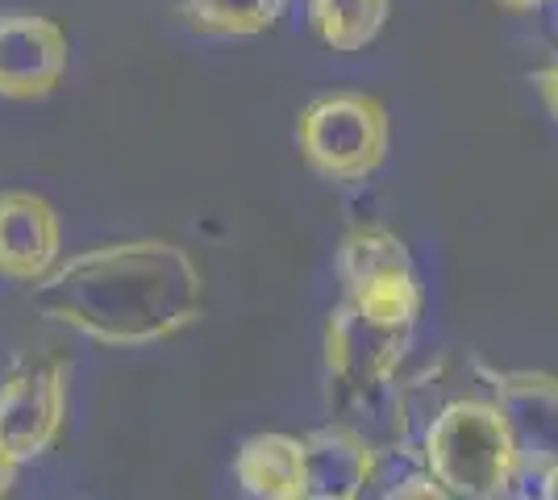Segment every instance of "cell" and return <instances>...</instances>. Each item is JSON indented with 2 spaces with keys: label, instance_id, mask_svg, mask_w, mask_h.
<instances>
[{
  "label": "cell",
  "instance_id": "6da1fadb",
  "mask_svg": "<svg viewBox=\"0 0 558 500\" xmlns=\"http://www.w3.org/2000/svg\"><path fill=\"white\" fill-rule=\"evenodd\" d=\"M34 309L100 346H150L201 321L205 276L175 242H113L34 280Z\"/></svg>",
  "mask_w": 558,
  "mask_h": 500
},
{
  "label": "cell",
  "instance_id": "7a4b0ae2",
  "mask_svg": "<svg viewBox=\"0 0 558 500\" xmlns=\"http://www.w3.org/2000/svg\"><path fill=\"white\" fill-rule=\"evenodd\" d=\"M425 472L450 497L496 500L509 497L521 467L512 454L509 429L492 401H454L425 434Z\"/></svg>",
  "mask_w": 558,
  "mask_h": 500
},
{
  "label": "cell",
  "instance_id": "3957f363",
  "mask_svg": "<svg viewBox=\"0 0 558 500\" xmlns=\"http://www.w3.org/2000/svg\"><path fill=\"white\" fill-rule=\"evenodd\" d=\"M304 163L326 180L359 184L388 155V109L367 93H333L313 100L296 125Z\"/></svg>",
  "mask_w": 558,
  "mask_h": 500
},
{
  "label": "cell",
  "instance_id": "277c9868",
  "mask_svg": "<svg viewBox=\"0 0 558 500\" xmlns=\"http://www.w3.org/2000/svg\"><path fill=\"white\" fill-rule=\"evenodd\" d=\"M68 422V367L43 363L9 376L0 388V442L17 463L47 454Z\"/></svg>",
  "mask_w": 558,
  "mask_h": 500
},
{
  "label": "cell",
  "instance_id": "5b68a950",
  "mask_svg": "<svg viewBox=\"0 0 558 500\" xmlns=\"http://www.w3.org/2000/svg\"><path fill=\"white\" fill-rule=\"evenodd\" d=\"M492 405L509 429L521 476H542L558 463V376L505 371L492 383Z\"/></svg>",
  "mask_w": 558,
  "mask_h": 500
},
{
  "label": "cell",
  "instance_id": "8992f818",
  "mask_svg": "<svg viewBox=\"0 0 558 500\" xmlns=\"http://www.w3.org/2000/svg\"><path fill=\"white\" fill-rule=\"evenodd\" d=\"M68 72V34L38 13L0 17V96L38 100L59 88Z\"/></svg>",
  "mask_w": 558,
  "mask_h": 500
},
{
  "label": "cell",
  "instance_id": "52a82bcc",
  "mask_svg": "<svg viewBox=\"0 0 558 500\" xmlns=\"http://www.w3.org/2000/svg\"><path fill=\"white\" fill-rule=\"evenodd\" d=\"M59 214L34 192L0 196V276L34 284L59 263Z\"/></svg>",
  "mask_w": 558,
  "mask_h": 500
},
{
  "label": "cell",
  "instance_id": "ba28073f",
  "mask_svg": "<svg viewBox=\"0 0 558 500\" xmlns=\"http://www.w3.org/2000/svg\"><path fill=\"white\" fill-rule=\"evenodd\" d=\"M304 500H354L375 479V451L350 426H326L301 438Z\"/></svg>",
  "mask_w": 558,
  "mask_h": 500
},
{
  "label": "cell",
  "instance_id": "9c48e42d",
  "mask_svg": "<svg viewBox=\"0 0 558 500\" xmlns=\"http://www.w3.org/2000/svg\"><path fill=\"white\" fill-rule=\"evenodd\" d=\"M233 479L258 500H304V454L301 438L255 434L233 454Z\"/></svg>",
  "mask_w": 558,
  "mask_h": 500
},
{
  "label": "cell",
  "instance_id": "30bf717a",
  "mask_svg": "<svg viewBox=\"0 0 558 500\" xmlns=\"http://www.w3.org/2000/svg\"><path fill=\"white\" fill-rule=\"evenodd\" d=\"M347 305L379 330L413 338V326L421 317V284L413 271H388L367 284L347 288Z\"/></svg>",
  "mask_w": 558,
  "mask_h": 500
},
{
  "label": "cell",
  "instance_id": "8fae6325",
  "mask_svg": "<svg viewBox=\"0 0 558 500\" xmlns=\"http://www.w3.org/2000/svg\"><path fill=\"white\" fill-rule=\"evenodd\" d=\"M392 0H308V22L333 50H363L384 34Z\"/></svg>",
  "mask_w": 558,
  "mask_h": 500
},
{
  "label": "cell",
  "instance_id": "7c38bea8",
  "mask_svg": "<svg viewBox=\"0 0 558 500\" xmlns=\"http://www.w3.org/2000/svg\"><path fill=\"white\" fill-rule=\"evenodd\" d=\"M388 271H413L409 246L384 225L350 230L342 246H338V280H342V288H359L375 280V276H388Z\"/></svg>",
  "mask_w": 558,
  "mask_h": 500
},
{
  "label": "cell",
  "instance_id": "4fadbf2b",
  "mask_svg": "<svg viewBox=\"0 0 558 500\" xmlns=\"http://www.w3.org/2000/svg\"><path fill=\"white\" fill-rule=\"evenodd\" d=\"M283 0H184V17L201 34L255 38L276 25Z\"/></svg>",
  "mask_w": 558,
  "mask_h": 500
},
{
  "label": "cell",
  "instance_id": "5bb4252c",
  "mask_svg": "<svg viewBox=\"0 0 558 500\" xmlns=\"http://www.w3.org/2000/svg\"><path fill=\"white\" fill-rule=\"evenodd\" d=\"M388 497H392V500H409V497L442 500V497H450V492H446L442 484H438V479H434V476H429V472H425V476H409V479H400L396 488H388Z\"/></svg>",
  "mask_w": 558,
  "mask_h": 500
},
{
  "label": "cell",
  "instance_id": "9a60e30c",
  "mask_svg": "<svg viewBox=\"0 0 558 500\" xmlns=\"http://www.w3.org/2000/svg\"><path fill=\"white\" fill-rule=\"evenodd\" d=\"M537 93L546 100V109H550V118L558 121V54L537 72Z\"/></svg>",
  "mask_w": 558,
  "mask_h": 500
},
{
  "label": "cell",
  "instance_id": "2e32d148",
  "mask_svg": "<svg viewBox=\"0 0 558 500\" xmlns=\"http://www.w3.org/2000/svg\"><path fill=\"white\" fill-rule=\"evenodd\" d=\"M13 476H17V459L9 454V447L0 442V497L13 488Z\"/></svg>",
  "mask_w": 558,
  "mask_h": 500
},
{
  "label": "cell",
  "instance_id": "e0dca14e",
  "mask_svg": "<svg viewBox=\"0 0 558 500\" xmlns=\"http://www.w3.org/2000/svg\"><path fill=\"white\" fill-rule=\"evenodd\" d=\"M537 479H542V497L558 500V463H555V467H546V472H542Z\"/></svg>",
  "mask_w": 558,
  "mask_h": 500
},
{
  "label": "cell",
  "instance_id": "ac0fdd59",
  "mask_svg": "<svg viewBox=\"0 0 558 500\" xmlns=\"http://www.w3.org/2000/svg\"><path fill=\"white\" fill-rule=\"evenodd\" d=\"M505 9H512V13H534V9H542V4H550V0H500Z\"/></svg>",
  "mask_w": 558,
  "mask_h": 500
}]
</instances>
